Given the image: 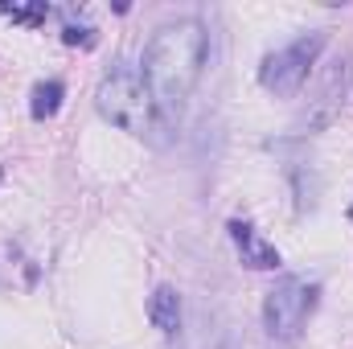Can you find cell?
Instances as JSON below:
<instances>
[{
    "mask_svg": "<svg viewBox=\"0 0 353 349\" xmlns=\"http://www.w3.org/2000/svg\"><path fill=\"white\" fill-rule=\"evenodd\" d=\"M94 107L107 123H115L119 132L152 144V148H169L173 144V119L165 115V107L152 99V90L144 87L140 74L132 70H115L107 74L94 90Z\"/></svg>",
    "mask_w": 353,
    "mask_h": 349,
    "instance_id": "7a4b0ae2",
    "label": "cell"
},
{
    "mask_svg": "<svg viewBox=\"0 0 353 349\" xmlns=\"http://www.w3.org/2000/svg\"><path fill=\"white\" fill-rule=\"evenodd\" d=\"M230 243H234V251L243 255V263L255 267V271H275V267H279V251L267 243L251 222H230Z\"/></svg>",
    "mask_w": 353,
    "mask_h": 349,
    "instance_id": "8992f818",
    "label": "cell"
},
{
    "mask_svg": "<svg viewBox=\"0 0 353 349\" xmlns=\"http://www.w3.org/2000/svg\"><path fill=\"white\" fill-rule=\"evenodd\" d=\"M46 12H50L46 4H37V8H17V4L8 8V4H0V17H12V21H25V25H41V21H46Z\"/></svg>",
    "mask_w": 353,
    "mask_h": 349,
    "instance_id": "9c48e42d",
    "label": "cell"
},
{
    "mask_svg": "<svg viewBox=\"0 0 353 349\" xmlns=\"http://www.w3.org/2000/svg\"><path fill=\"white\" fill-rule=\"evenodd\" d=\"M321 50H325V33L296 37L292 46H283V50H275V54H267V58H263L259 83H263L271 94H279V99H292L296 90L308 83V74H312V66H316Z\"/></svg>",
    "mask_w": 353,
    "mask_h": 349,
    "instance_id": "277c9868",
    "label": "cell"
},
{
    "mask_svg": "<svg viewBox=\"0 0 353 349\" xmlns=\"http://www.w3.org/2000/svg\"><path fill=\"white\" fill-rule=\"evenodd\" d=\"M62 94H66V87H62L58 79L37 83V87H33V99H29V115H33V119H50V115H58Z\"/></svg>",
    "mask_w": 353,
    "mask_h": 349,
    "instance_id": "ba28073f",
    "label": "cell"
},
{
    "mask_svg": "<svg viewBox=\"0 0 353 349\" xmlns=\"http://www.w3.org/2000/svg\"><path fill=\"white\" fill-rule=\"evenodd\" d=\"M312 308H316V283H308L300 275H283L263 296V329L275 341H296L300 329L308 325Z\"/></svg>",
    "mask_w": 353,
    "mask_h": 349,
    "instance_id": "3957f363",
    "label": "cell"
},
{
    "mask_svg": "<svg viewBox=\"0 0 353 349\" xmlns=\"http://www.w3.org/2000/svg\"><path fill=\"white\" fill-rule=\"evenodd\" d=\"M205 54H210V33L197 17H181L169 21L152 33V41L144 46V87L152 90V99L165 107V115H173L185 107V99L193 94L201 70H205Z\"/></svg>",
    "mask_w": 353,
    "mask_h": 349,
    "instance_id": "6da1fadb",
    "label": "cell"
},
{
    "mask_svg": "<svg viewBox=\"0 0 353 349\" xmlns=\"http://www.w3.org/2000/svg\"><path fill=\"white\" fill-rule=\"evenodd\" d=\"M350 214H353V210H350Z\"/></svg>",
    "mask_w": 353,
    "mask_h": 349,
    "instance_id": "30bf717a",
    "label": "cell"
},
{
    "mask_svg": "<svg viewBox=\"0 0 353 349\" xmlns=\"http://www.w3.org/2000/svg\"><path fill=\"white\" fill-rule=\"evenodd\" d=\"M350 79H353V54H337L333 62L321 66L316 87L308 94V107L300 115V128L304 132H321V128H329L341 115V103L350 94Z\"/></svg>",
    "mask_w": 353,
    "mask_h": 349,
    "instance_id": "5b68a950",
    "label": "cell"
},
{
    "mask_svg": "<svg viewBox=\"0 0 353 349\" xmlns=\"http://www.w3.org/2000/svg\"><path fill=\"white\" fill-rule=\"evenodd\" d=\"M148 321H152L165 337H173L176 329H181V296H176V288L161 283V288L152 292V300H148Z\"/></svg>",
    "mask_w": 353,
    "mask_h": 349,
    "instance_id": "52a82bcc",
    "label": "cell"
}]
</instances>
